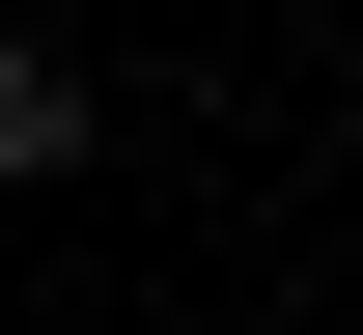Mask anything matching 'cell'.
Instances as JSON below:
<instances>
[{"instance_id": "obj_1", "label": "cell", "mask_w": 363, "mask_h": 335, "mask_svg": "<svg viewBox=\"0 0 363 335\" xmlns=\"http://www.w3.org/2000/svg\"><path fill=\"white\" fill-rule=\"evenodd\" d=\"M0 168H84V56H28V28H0Z\"/></svg>"}]
</instances>
